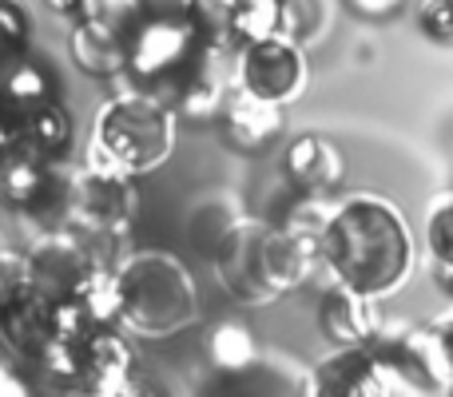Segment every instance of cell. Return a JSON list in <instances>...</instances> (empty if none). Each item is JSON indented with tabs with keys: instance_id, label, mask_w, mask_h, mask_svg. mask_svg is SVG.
Returning a JSON list of instances; mask_svg holds the SVG:
<instances>
[{
	"instance_id": "5b68a950",
	"label": "cell",
	"mask_w": 453,
	"mask_h": 397,
	"mask_svg": "<svg viewBox=\"0 0 453 397\" xmlns=\"http://www.w3.org/2000/svg\"><path fill=\"white\" fill-rule=\"evenodd\" d=\"M191 306V294L183 286V274L172 263L148 258L119 282V310H127L143 326H164V322L183 318Z\"/></svg>"
},
{
	"instance_id": "8fae6325",
	"label": "cell",
	"mask_w": 453,
	"mask_h": 397,
	"mask_svg": "<svg viewBox=\"0 0 453 397\" xmlns=\"http://www.w3.org/2000/svg\"><path fill=\"white\" fill-rule=\"evenodd\" d=\"M72 135H76V124H72V111L60 100L44 103V108H36L24 119V148L32 156H40L44 164L60 159L72 148Z\"/></svg>"
},
{
	"instance_id": "ba28073f",
	"label": "cell",
	"mask_w": 453,
	"mask_h": 397,
	"mask_svg": "<svg viewBox=\"0 0 453 397\" xmlns=\"http://www.w3.org/2000/svg\"><path fill=\"white\" fill-rule=\"evenodd\" d=\"M0 100L16 111V116L28 119L36 108L56 100V76L44 60H36L32 52L8 56L0 60Z\"/></svg>"
},
{
	"instance_id": "30bf717a",
	"label": "cell",
	"mask_w": 453,
	"mask_h": 397,
	"mask_svg": "<svg viewBox=\"0 0 453 397\" xmlns=\"http://www.w3.org/2000/svg\"><path fill=\"white\" fill-rule=\"evenodd\" d=\"M72 60H76L88 76L108 80V76H116V72H124L127 40L96 20H76V28H72Z\"/></svg>"
},
{
	"instance_id": "7402d4cb",
	"label": "cell",
	"mask_w": 453,
	"mask_h": 397,
	"mask_svg": "<svg viewBox=\"0 0 453 397\" xmlns=\"http://www.w3.org/2000/svg\"><path fill=\"white\" fill-rule=\"evenodd\" d=\"M48 4H52L56 12H76V8H80V0H48Z\"/></svg>"
},
{
	"instance_id": "44dd1931",
	"label": "cell",
	"mask_w": 453,
	"mask_h": 397,
	"mask_svg": "<svg viewBox=\"0 0 453 397\" xmlns=\"http://www.w3.org/2000/svg\"><path fill=\"white\" fill-rule=\"evenodd\" d=\"M24 148V116H16L4 100H0V159Z\"/></svg>"
},
{
	"instance_id": "cb8c5ba5",
	"label": "cell",
	"mask_w": 453,
	"mask_h": 397,
	"mask_svg": "<svg viewBox=\"0 0 453 397\" xmlns=\"http://www.w3.org/2000/svg\"><path fill=\"white\" fill-rule=\"evenodd\" d=\"M12 290H16V286H12V282H8V274L0 271V306H4V298L12 294Z\"/></svg>"
},
{
	"instance_id": "52a82bcc",
	"label": "cell",
	"mask_w": 453,
	"mask_h": 397,
	"mask_svg": "<svg viewBox=\"0 0 453 397\" xmlns=\"http://www.w3.org/2000/svg\"><path fill=\"white\" fill-rule=\"evenodd\" d=\"M0 191L12 207L20 210H52L60 202V187H56L52 172L40 156H32L28 148L12 151V156L0 159Z\"/></svg>"
},
{
	"instance_id": "e0dca14e",
	"label": "cell",
	"mask_w": 453,
	"mask_h": 397,
	"mask_svg": "<svg viewBox=\"0 0 453 397\" xmlns=\"http://www.w3.org/2000/svg\"><path fill=\"white\" fill-rule=\"evenodd\" d=\"M80 20H96L104 24V28L119 32V36H132V28L148 16V8H143V0H80L76 8Z\"/></svg>"
},
{
	"instance_id": "d6986e66",
	"label": "cell",
	"mask_w": 453,
	"mask_h": 397,
	"mask_svg": "<svg viewBox=\"0 0 453 397\" xmlns=\"http://www.w3.org/2000/svg\"><path fill=\"white\" fill-rule=\"evenodd\" d=\"M422 32L438 44H453V0H430L422 8Z\"/></svg>"
},
{
	"instance_id": "4fadbf2b",
	"label": "cell",
	"mask_w": 453,
	"mask_h": 397,
	"mask_svg": "<svg viewBox=\"0 0 453 397\" xmlns=\"http://www.w3.org/2000/svg\"><path fill=\"white\" fill-rule=\"evenodd\" d=\"M290 175L298 179V187H338L342 179V159L330 143L322 140H303L290 148Z\"/></svg>"
},
{
	"instance_id": "9c48e42d",
	"label": "cell",
	"mask_w": 453,
	"mask_h": 397,
	"mask_svg": "<svg viewBox=\"0 0 453 397\" xmlns=\"http://www.w3.org/2000/svg\"><path fill=\"white\" fill-rule=\"evenodd\" d=\"M319 326L334 346H366L374 338V314L366 306V294L338 282L334 294L322 298Z\"/></svg>"
},
{
	"instance_id": "ffe728a7",
	"label": "cell",
	"mask_w": 453,
	"mask_h": 397,
	"mask_svg": "<svg viewBox=\"0 0 453 397\" xmlns=\"http://www.w3.org/2000/svg\"><path fill=\"white\" fill-rule=\"evenodd\" d=\"M430 250L434 263H453V199L430 218Z\"/></svg>"
},
{
	"instance_id": "3957f363",
	"label": "cell",
	"mask_w": 453,
	"mask_h": 397,
	"mask_svg": "<svg viewBox=\"0 0 453 397\" xmlns=\"http://www.w3.org/2000/svg\"><path fill=\"white\" fill-rule=\"evenodd\" d=\"M100 148L119 172H151L175 148V119L151 92L119 95L100 111Z\"/></svg>"
},
{
	"instance_id": "ac0fdd59",
	"label": "cell",
	"mask_w": 453,
	"mask_h": 397,
	"mask_svg": "<svg viewBox=\"0 0 453 397\" xmlns=\"http://www.w3.org/2000/svg\"><path fill=\"white\" fill-rule=\"evenodd\" d=\"M28 44H32V20L24 12V4L0 0V60L28 52Z\"/></svg>"
},
{
	"instance_id": "603a6c76",
	"label": "cell",
	"mask_w": 453,
	"mask_h": 397,
	"mask_svg": "<svg viewBox=\"0 0 453 397\" xmlns=\"http://www.w3.org/2000/svg\"><path fill=\"white\" fill-rule=\"evenodd\" d=\"M441 338H446V354H449V374H453V322L446 330H441Z\"/></svg>"
},
{
	"instance_id": "7a4b0ae2",
	"label": "cell",
	"mask_w": 453,
	"mask_h": 397,
	"mask_svg": "<svg viewBox=\"0 0 453 397\" xmlns=\"http://www.w3.org/2000/svg\"><path fill=\"white\" fill-rule=\"evenodd\" d=\"M207 44L183 12H148L127 36V64L124 72L151 92L156 100H175L191 76L203 68ZM172 108V103H167Z\"/></svg>"
},
{
	"instance_id": "2e32d148",
	"label": "cell",
	"mask_w": 453,
	"mask_h": 397,
	"mask_svg": "<svg viewBox=\"0 0 453 397\" xmlns=\"http://www.w3.org/2000/svg\"><path fill=\"white\" fill-rule=\"evenodd\" d=\"M282 24H287V4L282 0H239L234 4V40L239 44L279 36Z\"/></svg>"
},
{
	"instance_id": "277c9868",
	"label": "cell",
	"mask_w": 453,
	"mask_h": 397,
	"mask_svg": "<svg viewBox=\"0 0 453 397\" xmlns=\"http://www.w3.org/2000/svg\"><path fill=\"white\" fill-rule=\"evenodd\" d=\"M242 92L255 95V100L266 103H287L303 92V52L290 44L287 36H266L255 40V44H242Z\"/></svg>"
},
{
	"instance_id": "9a60e30c",
	"label": "cell",
	"mask_w": 453,
	"mask_h": 397,
	"mask_svg": "<svg viewBox=\"0 0 453 397\" xmlns=\"http://www.w3.org/2000/svg\"><path fill=\"white\" fill-rule=\"evenodd\" d=\"M234 4L239 0H183L180 12L191 20L207 48L234 44Z\"/></svg>"
},
{
	"instance_id": "6da1fadb",
	"label": "cell",
	"mask_w": 453,
	"mask_h": 397,
	"mask_svg": "<svg viewBox=\"0 0 453 397\" xmlns=\"http://www.w3.org/2000/svg\"><path fill=\"white\" fill-rule=\"evenodd\" d=\"M322 263L342 286L366 298H382L410 279L414 266V234L398 207L386 199L362 195L330 215L319 239Z\"/></svg>"
},
{
	"instance_id": "8992f818",
	"label": "cell",
	"mask_w": 453,
	"mask_h": 397,
	"mask_svg": "<svg viewBox=\"0 0 453 397\" xmlns=\"http://www.w3.org/2000/svg\"><path fill=\"white\" fill-rule=\"evenodd\" d=\"M0 334H4L8 350L36 362L56 338L52 298L36 286H16L12 294L4 298V306H0Z\"/></svg>"
},
{
	"instance_id": "7c38bea8",
	"label": "cell",
	"mask_w": 453,
	"mask_h": 397,
	"mask_svg": "<svg viewBox=\"0 0 453 397\" xmlns=\"http://www.w3.org/2000/svg\"><path fill=\"white\" fill-rule=\"evenodd\" d=\"M279 103L255 100V95L242 92L239 100L226 108V127H231V140L247 151H258L263 143H271L279 135Z\"/></svg>"
},
{
	"instance_id": "5bb4252c",
	"label": "cell",
	"mask_w": 453,
	"mask_h": 397,
	"mask_svg": "<svg viewBox=\"0 0 453 397\" xmlns=\"http://www.w3.org/2000/svg\"><path fill=\"white\" fill-rule=\"evenodd\" d=\"M370 346H338V354L319 366V393H366Z\"/></svg>"
}]
</instances>
